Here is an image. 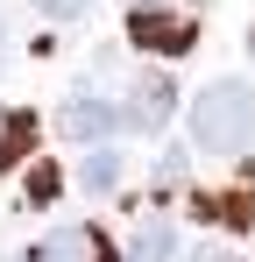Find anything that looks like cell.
I'll return each mask as SVG.
<instances>
[{"label":"cell","mask_w":255,"mask_h":262,"mask_svg":"<svg viewBox=\"0 0 255 262\" xmlns=\"http://www.w3.org/2000/svg\"><path fill=\"white\" fill-rule=\"evenodd\" d=\"M57 128L71 135V142H85V149H107L128 128V114H121V99H107V92H71L64 114H57Z\"/></svg>","instance_id":"3"},{"label":"cell","mask_w":255,"mask_h":262,"mask_svg":"<svg viewBox=\"0 0 255 262\" xmlns=\"http://www.w3.org/2000/svg\"><path fill=\"white\" fill-rule=\"evenodd\" d=\"M128 43L149 57H184L199 43V7L192 0H156V7H128Z\"/></svg>","instance_id":"2"},{"label":"cell","mask_w":255,"mask_h":262,"mask_svg":"<svg viewBox=\"0 0 255 262\" xmlns=\"http://www.w3.org/2000/svg\"><path fill=\"white\" fill-rule=\"evenodd\" d=\"M192 149L206 156H248L255 149V85L248 78H213L192 92Z\"/></svg>","instance_id":"1"},{"label":"cell","mask_w":255,"mask_h":262,"mask_svg":"<svg viewBox=\"0 0 255 262\" xmlns=\"http://www.w3.org/2000/svg\"><path fill=\"white\" fill-rule=\"evenodd\" d=\"M184 262H241V255H234V248H192Z\"/></svg>","instance_id":"12"},{"label":"cell","mask_w":255,"mask_h":262,"mask_svg":"<svg viewBox=\"0 0 255 262\" xmlns=\"http://www.w3.org/2000/svg\"><path fill=\"white\" fill-rule=\"evenodd\" d=\"M248 43H255V36H248Z\"/></svg>","instance_id":"14"},{"label":"cell","mask_w":255,"mask_h":262,"mask_svg":"<svg viewBox=\"0 0 255 262\" xmlns=\"http://www.w3.org/2000/svg\"><path fill=\"white\" fill-rule=\"evenodd\" d=\"M57 191H64V177H57V170H50V163H42V170L29 177V206H50Z\"/></svg>","instance_id":"10"},{"label":"cell","mask_w":255,"mask_h":262,"mask_svg":"<svg viewBox=\"0 0 255 262\" xmlns=\"http://www.w3.org/2000/svg\"><path fill=\"white\" fill-rule=\"evenodd\" d=\"M22 262H114V248H107L99 227H50Z\"/></svg>","instance_id":"5"},{"label":"cell","mask_w":255,"mask_h":262,"mask_svg":"<svg viewBox=\"0 0 255 262\" xmlns=\"http://www.w3.org/2000/svg\"><path fill=\"white\" fill-rule=\"evenodd\" d=\"M0 64H7V21H0Z\"/></svg>","instance_id":"13"},{"label":"cell","mask_w":255,"mask_h":262,"mask_svg":"<svg viewBox=\"0 0 255 262\" xmlns=\"http://www.w3.org/2000/svg\"><path fill=\"white\" fill-rule=\"evenodd\" d=\"M199 220L213 227H255V184H227V191H199Z\"/></svg>","instance_id":"6"},{"label":"cell","mask_w":255,"mask_h":262,"mask_svg":"<svg viewBox=\"0 0 255 262\" xmlns=\"http://www.w3.org/2000/svg\"><path fill=\"white\" fill-rule=\"evenodd\" d=\"M36 142H42V128H36V114H29V106H0V170L29 163V156H36Z\"/></svg>","instance_id":"7"},{"label":"cell","mask_w":255,"mask_h":262,"mask_svg":"<svg viewBox=\"0 0 255 262\" xmlns=\"http://www.w3.org/2000/svg\"><path fill=\"white\" fill-rule=\"evenodd\" d=\"M128 128H142V135H163L170 128V114H177V85H170L163 71H142L135 85H128Z\"/></svg>","instance_id":"4"},{"label":"cell","mask_w":255,"mask_h":262,"mask_svg":"<svg viewBox=\"0 0 255 262\" xmlns=\"http://www.w3.org/2000/svg\"><path fill=\"white\" fill-rule=\"evenodd\" d=\"M121 177H128V156L107 142V149H85V163H78V191H92V199H107V191H121Z\"/></svg>","instance_id":"8"},{"label":"cell","mask_w":255,"mask_h":262,"mask_svg":"<svg viewBox=\"0 0 255 262\" xmlns=\"http://www.w3.org/2000/svg\"><path fill=\"white\" fill-rule=\"evenodd\" d=\"M121 262H177V227H170L163 213L142 220V227L128 234V255H121Z\"/></svg>","instance_id":"9"},{"label":"cell","mask_w":255,"mask_h":262,"mask_svg":"<svg viewBox=\"0 0 255 262\" xmlns=\"http://www.w3.org/2000/svg\"><path fill=\"white\" fill-rule=\"evenodd\" d=\"M85 7H92V0H36V14H42V21H78Z\"/></svg>","instance_id":"11"}]
</instances>
